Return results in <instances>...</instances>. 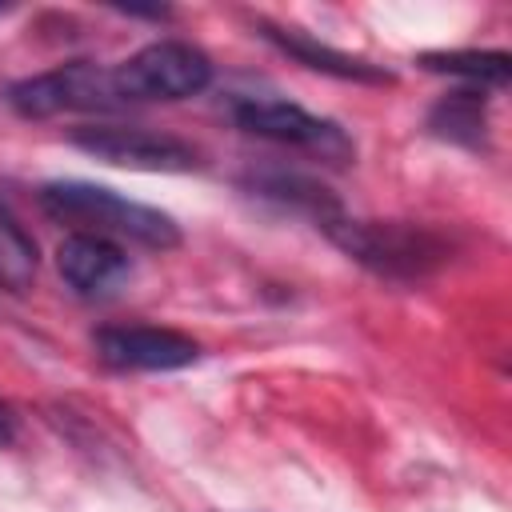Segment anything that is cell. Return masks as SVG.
Listing matches in <instances>:
<instances>
[{
    "label": "cell",
    "mask_w": 512,
    "mask_h": 512,
    "mask_svg": "<svg viewBox=\"0 0 512 512\" xmlns=\"http://www.w3.org/2000/svg\"><path fill=\"white\" fill-rule=\"evenodd\" d=\"M484 108L488 104H484L480 88L448 92L444 100L432 104L428 128L440 140H452V144H464V148H484V140H488V112Z\"/></svg>",
    "instance_id": "cell-10"
},
{
    "label": "cell",
    "mask_w": 512,
    "mask_h": 512,
    "mask_svg": "<svg viewBox=\"0 0 512 512\" xmlns=\"http://www.w3.org/2000/svg\"><path fill=\"white\" fill-rule=\"evenodd\" d=\"M12 436H16V416L8 412V404L0 400V448L4 444H12Z\"/></svg>",
    "instance_id": "cell-14"
},
{
    "label": "cell",
    "mask_w": 512,
    "mask_h": 512,
    "mask_svg": "<svg viewBox=\"0 0 512 512\" xmlns=\"http://www.w3.org/2000/svg\"><path fill=\"white\" fill-rule=\"evenodd\" d=\"M320 228L348 260L364 264L384 280H404V284L432 276L456 252L448 232L412 220H352L340 212Z\"/></svg>",
    "instance_id": "cell-2"
},
{
    "label": "cell",
    "mask_w": 512,
    "mask_h": 512,
    "mask_svg": "<svg viewBox=\"0 0 512 512\" xmlns=\"http://www.w3.org/2000/svg\"><path fill=\"white\" fill-rule=\"evenodd\" d=\"M256 32H260L268 44H276L284 56L300 60V64L312 68V72H328V76H336V80H356V84H392V72H388V68H380V64H372V60H360V56H348V52H340V48H328V44L312 40L308 32H300V28H280V24L256 20Z\"/></svg>",
    "instance_id": "cell-9"
},
{
    "label": "cell",
    "mask_w": 512,
    "mask_h": 512,
    "mask_svg": "<svg viewBox=\"0 0 512 512\" xmlns=\"http://www.w3.org/2000/svg\"><path fill=\"white\" fill-rule=\"evenodd\" d=\"M120 104L188 100L212 84V60L184 40H152L112 68Z\"/></svg>",
    "instance_id": "cell-3"
},
{
    "label": "cell",
    "mask_w": 512,
    "mask_h": 512,
    "mask_svg": "<svg viewBox=\"0 0 512 512\" xmlns=\"http://www.w3.org/2000/svg\"><path fill=\"white\" fill-rule=\"evenodd\" d=\"M40 208L44 216H52L56 224H68L72 232H88V236H104V240H128L152 252H168L180 248V224L140 200H128L104 184H88V180H52L40 188Z\"/></svg>",
    "instance_id": "cell-1"
},
{
    "label": "cell",
    "mask_w": 512,
    "mask_h": 512,
    "mask_svg": "<svg viewBox=\"0 0 512 512\" xmlns=\"http://www.w3.org/2000/svg\"><path fill=\"white\" fill-rule=\"evenodd\" d=\"M92 348L104 364L124 372H176L200 360V344L176 328L156 324H108L92 332Z\"/></svg>",
    "instance_id": "cell-7"
},
{
    "label": "cell",
    "mask_w": 512,
    "mask_h": 512,
    "mask_svg": "<svg viewBox=\"0 0 512 512\" xmlns=\"http://www.w3.org/2000/svg\"><path fill=\"white\" fill-rule=\"evenodd\" d=\"M420 68L468 80L472 88H484V84L504 88L512 76V56L508 52H424Z\"/></svg>",
    "instance_id": "cell-12"
},
{
    "label": "cell",
    "mask_w": 512,
    "mask_h": 512,
    "mask_svg": "<svg viewBox=\"0 0 512 512\" xmlns=\"http://www.w3.org/2000/svg\"><path fill=\"white\" fill-rule=\"evenodd\" d=\"M8 104L24 120H48L60 112H112L120 108L112 68L92 60H72L36 76H24L8 88Z\"/></svg>",
    "instance_id": "cell-5"
},
{
    "label": "cell",
    "mask_w": 512,
    "mask_h": 512,
    "mask_svg": "<svg viewBox=\"0 0 512 512\" xmlns=\"http://www.w3.org/2000/svg\"><path fill=\"white\" fill-rule=\"evenodd\" d=\"M252 188H256L260 196H268V200H280V204H288V208H296V212H308V216L316 220V228H320L324 220L340 216L336 196H332L320 180L300 176V172H284V168L260 172V176H252Z\"/></svg>",
    "instance_id": "cell-11"
},
{
    "label": "cell",
    "mask_w": 512,
    "mask_h": 512,
    "mask_svg": "<svg viewBox=\"0 0 512 512\" xmlns=\"http://www.w3.org/2000/svg\"><path fill=\"white\" fill-rule=\"evenodd\" d=\"M36 280V240L24 232L16 212L0 200V288L24 292Z\"/></svg>",
    "instance_id": "cell-13"
},
{
    "label": "cell",
    "mask_w": 512,
    "mask_h": 512,
    "mask_svg": "<svg viewBox=\"0 0 512 512\" xmlns=\"http://www.w3.org/2000/svg\"><path fill=\"white\" fill-rule=\"evenodd\" d=\"M68 140L116 168H136V172H192L200 168V152L172 136V132H152L140 124H80L68 132Z\"/></svg>",
    "instance_id": "cell-6"
},
{
    "label": "cell",
    "mask_w": 512,
    "mask_h": 512,
    "mask_svg": "<svg viewBox=\"0 0 512 512\" xmlns=\"http://www.w3.org/2000/svg\"><path fill=\"white\" fill-rule=\"evenodd\" d=\"M228 116L236 120V128H244L252 136L304 148V152H312L328 164H348L356 156L352 136L336 120L312 116L308 108H300L292 100H280V96H232Z\"/></svg>",
    "instance_id": "cell-4"
},
{
    "label": "cell",
    "mask_w": 512,
    "mask_h": 512,
    "mask_svg": "<svg viewBox=\"0 0 512 512\" xmlns=\"http://www.w3.org/2000/svg\"><path fill=\"white\" fill-rule=\"evenodd\" d=\"M56 268L64 276V284L76 296H112L128 276H132V260L120 244L104 240V236H88V232H68L56 248Z\"/></svg>",
    "instance_id": "cell-8"
}]
</instances>
